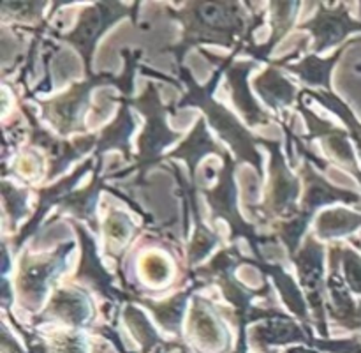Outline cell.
<instances>
[{"label": "cell", "mask_w": 361, "mask_h": 353, "mask_svg": "<svg viewBox=\"0 0 361 353\" xmlns=\"http://www.w3.org/2000/svg\"><path fill=\"white\" fill-rule=\"evenodd\" d=\"M296 263L300 267V275H302L303 285L309 288V295L312 299V304L319 309L321 267H323V253H321V247L316 242H312V240H309V244L302 251V254L296 258Z\"/></svg>", "instance_id": "7"}, {"label": "cell", "mask_w": 361, "mask_h": 353, "mask_svg": "<svg viewBox=\"0 0 361 353\" xmlns=\"http://www.w3.org/2000/svg\"><path fill=\"white\" fill-rule=\"evenodd\" d=\"M361 226V214H351L348 210H331L321 215V237H341L355 232Z\"/></svg>", "instance_id": "10"}, {"label": "cell", "mask_w": 361, "mask_h": 353, "mask_svg": "<svg viewBox=\"0 0 361 353\" xmlns=\"http://www.w3.org/2000/svg\"><path fill=\"white\" fill-rule=\"evenodd\" d=\"M261 80L267 81V87H259V85H256L257 90L263 94L264 101L270 102L271 106H284V104H289V102L293 101V87L288 83V81L284 80V78L281 76V74L277 73V71H268V73H264L263 76H261Z\"/></svg>", "instance_id": "13"}, {"label": "cell", "mask_w": 361, "mask_h": 353, "mask_svg": "<svg viewBox=\"0 0 361 353\" xmlns=\"http://www.w3.org/2000/svg\"><path fill=\"white\" fill-rule=\"evenodd\" d=\"M182 353H187V352H182Z\"/></svg>", "instance_id": "18"}, {"label": "cell", "mask_w": 361, "mask_h": 353, "mask_svg": "<svg viewBox=\"0 0 361 353\" xmlns=\"http://www.w3.org/2000/svg\"><path fill=\"white\" fill-rule=\"evenodd\" d=\"M116 9H122V7L118 4H101V6L90 7L83 13L76 30L66 37L67 41H71L80 49L83 59H87V66L99 35L104 32V28L109 23L122 16V13H116Z\"/></svg>", "instance_id": "2"}, {"label": "cell", "mask_w": 361, "mask_h": 353, "mask_svg": "<svg viewBox=\"0 0 361 353\" xmlns=\"http://www.w3.org/2000/svg\"><path fill=\"white\" fill-rule=\"evenodd\" d=\"M53 316L62 318L67 323L83 325L88 318V302L83 295L73 292H59L48 309Z\"/></svg>", "instance_id": "8"}, {"label": "cell", "mask_w": 361, "mask_h": 353, "mask_svg": "<svg viewBox=\"0 0 361 353\" xmlns=\"http://www.w3.org/2000/svg\"><path fill=\"white\" fill-rule=\"evenodd\" d=\"M187 23L183 46L197 41H214L231 44L236 34H242L243 18L236 4H192L182 16Z\"/></svg>", "instance_id": "1"}, {"label": "cell", "mask_w": 361, "mask_h": 353, "mask_svg": "<svg viewBox=\"0 0 361 353\" xmlns=\"http://www.w3.org/2000/svg\"><path fill=\"white\" fill-rule=\"evenodd\" d=\"M342 261L345 268V279L355 293L361 295V256L355 251H342Z\"/></svg>", "instance_id": "14"}, {"label": "cell", "mask_w": 361, "mask_h": 353, "mask_svg": "<svg viewBox=\"0 0 361 353\" xmlns=\"http://www.w3.org/2000/svg\"><path fill=\"white\" fill-rule=\"evenodd\" d=\"M192 330L196 341H200L203 348L214 353L228 349V332L215 320L210 311L203 309V300H196V309L192 314Z\"/></svg>", "instance_id": "6"}, {"label": "cell", "mask_w": 361, "mask_h": 353, "mask_svg": "<svg viewBox=\"0 0 361 353\" xmlns=\"http://www.w3.org/2000/svg\"><path fill=\"white\" fill-rule=\"evenodd\" d=\"M130 229L133 228H130L129 219L118 212L109 215L108 222H106V232H108L109 239H115L116 242H126L130 235Z\"/></svg>", "instance_id": "15"}, {"label": "cell", "mask_w": 361, "mask_h": 353, "mask_svg": "<svg viewBox=\"0 0 361 353\" xmlns=\"http://www.w3.org/2000/svg\"><path fill=\"white\" fill-rule=\"evenodd\" d=\"M155 353H161V349H157V352H155Z\"/></svg>", "instance_id": "17"}, {"label": "cell", "mask_w": 361, "mask_h": 353, "mask_svg": "<svg viewBox=\"0 0 361 353\" xmlns=\"http://www.w3.org/2000/svg\"><path fill=\"white\" fill-rule=\"evenodd\" d=\"M249 67L250 66H236L235 69L229 71V83L233 85V95H235L236 104H238V108H242L243 113L249 116V122L250 124L264 122L267 116H264L263 112L257 108L256 102L250 99L249 92H247V87H245V81H243Z\"/></svg>", "instance_id": "9"}, {"label": "cell", "mask_w": 361, "mask_h": 353, "mask_svg": "<svg viewBox=\"0 0 361 353\" xmlns=\"http://www.w3.org/2000/svg\"><path fill=\"white\" fill-rule=\"evenodd\" d=\"M101 80L102 78H95L92 83L78 85L74 90H71L69 94L60 97L53 104H46L48 108H51L48 116L53 120L55 126H59L62 133H71L74 129H80L83 109L88 102V92H90V88L95 83H101Z\"/></svg>", "instance_id": "5"}, {"label": "cell", "mask_w": 361, "mask_h": 353, "mask_svg": "<svg viewBox=\"0 0 361 353\" xmlns=\"http://www.w3.org/2000/svg\"><path fill=\"white\" fill-rule=\"evenodd\" d=\"M305 28H309L316 35V52H321L328 46L337 44L353 32H360L361 21L351 20L344 11V6L337 7L335 11L321 7V13L312 21H309Z\"/></svg>", "instance_id": "4"}, {"label": "cell", "mask_w": 361, "mask_h": 353, "mask_svg": "<svg viewBox=\"0 0 361 353\" xmlns=\"http://www.w3.org/2000/svg\"><path fill=\"white\" fill-rule=\"evenodd\" d=\"M252 341L259 346L267 345H284L289 341H302L303 334L295 323L288 321V323H270L268 327L256 328L252 335Z\"/></svg>", "instance_id": "11"}, {"label": "cell", "mask_w": 361, "mask_h": 353, "mask_svg": "<svg viewBox=\"0 0 361 353\" xmlns=\"http://www.w3.org/2000/svg\"><path fill=\"white\" fill-rule=\"evenodd\" d=\"M73 247V244H66L63 249L55 253V256L48 258V260H37V261H25L23 270L20 275V293L23 299L32 300V302L39 304L46 293V285L55 274H59L66 261L67 251Z\"/></svg>", "instance_id": "3"}, {"label": "cell", "mask_w": 361, "mask_h": 353, "mask_svg": "<svg viewBox=\"0 0 361 353\" xmlns=\"http://www.w3.org/2000/svg\"><path fill=\"white\" fill-rule=\"evenodd\" d=\"M356 69H358L360 73H361V64H358V66H356Z\"/></svg>", "instance_id": "16"}, {"label": "cell", "mask_w": 361, "mask_h": 353, "mask_svg": "<svg viewBox=\"0 0 361 353\" xmlns=\"http://www.w3.org/2000/svg\"><path fill=\"white\" fill-rule=\"evenodd\" d=\"M341 52L337 55H334L331 60H319L316 56H309V59L303 60L300 66H293L289 69L295 74L302 76L307 83H316V85H328L330 83V73L334 64L341 59Z\"/></svg>", "instance_id": "12"}]
</instances>
